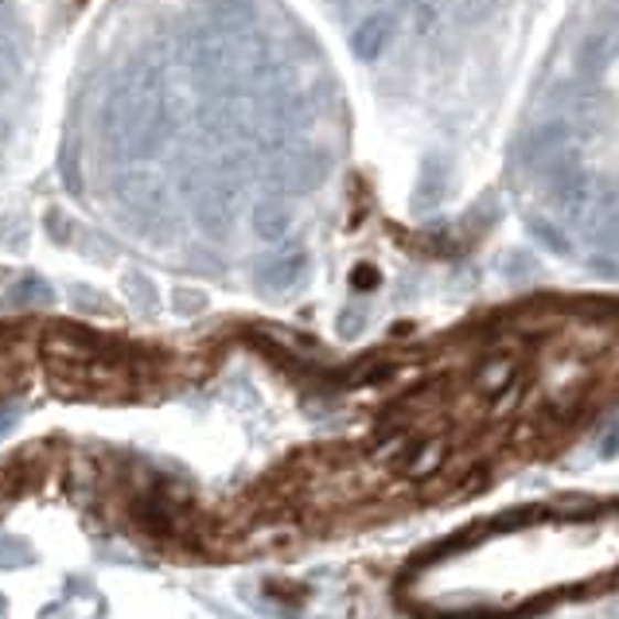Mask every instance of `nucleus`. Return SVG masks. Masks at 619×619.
<instances>
[{
    "mask_svg": "<svg viewBox=\"0 0 619 619\" xmlns=\"http://www.w3.org/2000/svg\"><path fill=\"white\" fill-rule=\"evenodd\" d=\"M292 226V203L285 199V191H273V195L257 199L254 206V234L265 242H281Z\"/></svg>",
    "mask_w": 619,
    "mask_h": 619,
    "instance_id": "obj_9",
    "label": "nucleus"
},
{
    "mask_svg": "<svg viewBox=\"0 0 619 619\" xmlns=\"http://www.w3.org/2000/svg\"><path fill=\"white\" fill-rule=\"evenodd\" d=\"M394 32H397L394 12H371V17H363V24L351 32V55L363 58V63H374V58L389 47Z\"/></svg>",
    "mask_w": 619,
    "mask_h": 619,
    "instance_id": "obj_8",
    "label": "nucleus"
},
{
    "mask_svg": "<svg viewBox=\"0 0 619 619\" xmlns=\"http://www.w3.org/2000/svg\"><path fill=\"white\" fill-rule=\"evenodd\" d=\"M121 289H125V297H129L137 308H145V312H157V285H152L145 273H137V269L125 273Z\"/></svg>",
    "mask_w": 619,
    "mask_h": 619,
    "instance_id": "obj_13",
    "label": "nucleus"
},
{
    "mask_svg": "<svg viewBox=\"0 0 619 619\" xmlns=\"http://www.w3.org/2000/svg\"><path fill=\"white\" fill-rule=\"evenodd\" d=\"M519 160H522V168H526V172L557 180L562 172L577 168V164H573V160H577V132H573L569 125H562V121L542 125V129H534V132H526V137H522Z\"/></svg>",
    "mask_w": 619,
    "mask_h": 619,
    "instance_id": "obj_2",
    "label": "nucleus"
},
{
    "mask_svg": "<svg viewBox=\"0 0 619 619\" xmlns=\"http://www.w3.org/2000/svg\"><path fill=\"white\" fill-rule=\"evenodd\" d=\"M168 94L157 75L137 71L106 102L102 129L129 160H152L168 141Z\"/></svg>",
    "mask_w": 619,
    "mask_h": 619,
    "instance_id": "obj_1",
    "label": "nucleus"
},
{
    "mask_svg": "<svg viewBox=\"0 0 619 619\" xmlns=\"http://www.w3.org/2000/svg\"><path fill=\"white\" fill-rule=\"evenodd\" d=\"M511 374H514V363H506V359H495V363H488L483 371H479V386L488 389V394H499V389L511 386Z\"/></svg>",
    "mask_w": 619,
    "mask_h": 619,
    "instance_id": "obj_15",
    "label": "nucleus"
},
{
    "mask_svg": "<svg viewBox=\"0 0 619 619\" xmlns=\"http://www.w3.org/2000/svg\"><path fill=\"white\" fill-rule=\"evenodd\" d=\"M440 463H445V445H440V440H429V445L417 448V452H413V460L405 463V476H413V479L433 476Z\"/></svg>",
    "mask_w": 619,
    "mask_h": 619,
    "instance_id": "obj_14",
    "label": "nucleus"
},
{
    "mask_svg": "<svg viewBox=\"0 0 619 619\" xmlns=\"http://www.w3.org/2000/svg\"><path fill=\"white\" fill-rule=\"evenodd\" d=\"M557 121L569 125L573 132H596L608 121V102L593 90V86H565L557 98Z\"/></svg>",
    "mask_w": 619,
    "mask_h": 619,
    "instance_id": "obj_6",
    "label": "nucleus"
},
{
    "mask_svg": "<svg viewBox=\"0 0 619 619\" xmlns=\"http://www.w3.org/2000/svg\"><path fill=\"white\" fill-rule=\"evenodd\" d=\"M172 305H175V312L195 316V312H203V308H206V297H203L199 289H175Z\"/></svg>",
    "mask_w": 619,
    "mask_h": 619,
    "instance_id": "obj_18",
    "label": "nucleus"
},
{
    "mask_svg": "<svg viewBox=\"0 0 619 619\" xmlns=\"http://www.w3.org/2000/svg\"><path fill=\"white\" fill-rule=\"evenodd\" d=\"M328 175V152L312 149V145H285L273 157V183L292 195H305Z\"/></svg>",
    "mask_w": 619,
    "mask_h": 619,
    "instance_id": "obj_4",
    "label": "nucleus"
},
{
    "mask_svg": "<svg viewBox=\"0 0 619 619\" xmlns=\"http://www.w3.org/2000/svg\"><path fill=\"white\" fill-rule=\"evenodd\" d=\"M616 58H619V32L616 28H604V32L588 35L585 47H580V71H585V78H600Z\"/></svg>",
    "mask_w": 619,
    "mask_h": 619,
    "instance_id": "obj_10",
    "label": "nucleus"
},
{
    "mask_svg": "<svg viewBox=\"0 0 619 619\" xmlns=\"http://www.w3.org/2000/svg\"><path fill=\"white\" fill-rule=\"evenodd\" d=\"M47 234L55 242H71V218L63 211H47Z\"/></svg>",
    "mask_w": 619,
    "mask_h": 619,
    "instance_id": "obj_20",
    "label": "nucleus"
},
{
    "mask_svg": "<svg viewBox=\"0 0 619 619\" xmlns=\"http://www.w3.org/2000/svg\"><path fill=\"white\" fill-rule=\"evenodd\" d=\"M363 328H366V312H359V308H348V312L339 316V335L343 339H355Z\"/></svg>",
    "mask_w": 619,
    "mask_h": 619,
    "instance_id": "obj_19",
    "label": "nucleus"
},
{
    "mask_svg": "<svg viewBox=\"0 0 619 619\" xmlns=\"http://www.w3.org/2000/svg\"><path fill=\"white\" fill-rule=\"evenodd\" d=\"M254 4L249 0H218L215 9H211V24L215 32H246L254 28Z\"/></svg>",
    "mask_w": 619,
    "mask_h": 619,
    "instance_id": "obj_11",
    "label": "nucleus"
},
{
    "mask_svg": "<svg viewBox=\"0 0 619 619\" xmlns=\"http://www.w3.org/2000/svg\"><path fill=\"white\" fill-rule=\"evenodd\" d=\"M351 285L363 289V292H371L374 285H378V269H374V265H359V269L351 273Z\"/></svg>",
    "mask_w": 619,
    "mask_h": 619,
    "instance_id": "obj_21",
    "label": "nucleus"
},
{
    "mask_svg": "<svg viewBox=\"0 0 619 619\" xmlns=\"http://www.w3.org/2000/svg\"><path fill=\"white\" fill-rule=\"evenodd\" d=\"M596 188H600L596 175L580 172V168H569V172H562L554 180V195H549V203H554V211L565 218V223L585 226L588 211H593Z\"/></svg>",
    "mask_w": 619,
    "mask_h": 619,
    "instance_id": "obj_5",
    "label": "nucleus"
},
{
    "mask_svg": "<svg viewBox=\"0 0 619 619\" xmlns=\"http://www.w3.org/2000/svg\"><path fill=\"white\" fill-rule=\"evenodd\" d=\"M78 249H83V257H90V262H109V257H114V242L98 231L78 234Z\"/></svg>",
    "mask_w": 619,
    "mask_h": 619,
    "instance_id": "obj_16",
    "label": "nucleus"
},
{
    "mask_svg": "<svg viewBox=\"0 0 619 619\" xmlns=\"http://www.w3.org/2000/svg\"><path fill=\"white\" fill-rule=\"evenodd\" d=\"M117 203H121L125 218H129L137 231H149L160 218L168 215V188L160 183V175L152 168H137V172H125L117 180Z\"/></svg>",
    "mask_w": 619,
    "mask_h": 619,
    "instance_id": "obj_3",
    "label": "nucleus"
},
{
    "mask_svg": "<svg viewBox=\"0 0 619 619\" xmlns=\"http://www.w3.org/2000/svg\"><path fill=\"white\" fill-rule=\"evenodd\" d=\"M9 297H12V305H20V308H40V305H51V300H55V289H51L43 277L28 273V277H20V285L9 292Z\"/></svg>",
    "mask_w": 619,
    "mask_h": 619,
    "instance_id": "obj_12",
    "label": "nucleus"
},
{
    "mask_svg": "<svg viewBox=\"0 0 619 619\" xmlns=\"http://www.w3.org/2000/svg\"><path fill=\"white\" fill-rule=\"evenodd\" d=\"M75 308H78V312H90V316H106L109 300L102 297L98 289H90V285H78V289H75Z\"/></svg>",
    "mask_w": 619,
    "mask_h": 619,
    "instance_id": "obj_17",
    "label": "nucleus"
},
{
    "mask_svg": "<svg viewBox=\"0 0 619 619\" xmlns=\"http://www.w3.org/2000/svg\"><path fill=\"white\" fill-rule=\"evenodd\" d=\"M305 273H308L305 249H285V254L269 257V262L257 269V289L262 292H289V289H297Z\"/></svg>",
    "mask_w": 619,
    "mask_h": 619,
    "instance_id": "obj_7",
    "label": "nucleus"
}]
</instances>
